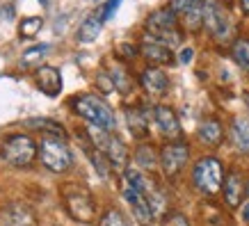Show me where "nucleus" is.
I'll return each mask as SVG.
<instances>
[{
  "mask_svg": "<svg viewBox=\"0 0 249 226\" xmlns=\"http://www.w3.org/2000/svg\"><path fill=\"white\" fill-rule=\"evenodd\" d=\"M87 130H89L91 144L106 156L107 162H110L114 169L126 172V165H128V149H126V144L106 128H98V126L87 123Z\"/></svg>",
  "mask_w": 249,
  "mask_h": 226,
  "instance_id": "f257e3e1",
  "label": "nucleus"
},
{
  "mask_svg": "<svg viewBox=\"0 0 249 226\" xmlns=\"http://www.w3.org/2000/svg\"><path fill=\"white\" fill-rule=\"evenodd\" d=\"M62 201L67 206V212L76 222H80V224H91L94 222L96 206H94L91 194L83 185H73V183L62 185Z\"/></svg>",
  "mask_w": 249,
  "mask_h": 226,
  "instance_id": "f03ea898",
  "label": "nucleus"
},
{
  "mask_svg": "<svg viewBox=\"0 0 249 226\" xmlns=\"http://www.w3.org/2000/svg\"><path fill=\"white\" fill-rule=\"evenodd\" d=\"M192 181L201 194H217L224 185V167L217 158H201L192 169Z\"/></svg>",
  "mask_w": 249,
  "mask_h": 226,
  "instance_id": "7ed1b4c3",
  "label": "nucleus"
},
{
  "mask_svg": "<svg viewBox=\"0 0 249 226\" xmlns=\"http://www.w3.org/2000/svg\"><path fill=\"white\" fill-rule=\"evenodd\" d=\"M76 112L83 117L87 123L91 126H98V128H106V130H112L114 128V114L112 110L101 101L98 96H91V94H83V96L76 98Z\"/></svg>",
  "mask_w": 249,
  "mask_h": 226,
  "instance_id": "20e7f679",
  "label": "nucleus"
},
{
  "mask_svg": "<svg viewBox=\"0 0 249 226\" xmlns=\"http://www.w3.org/2000/svg\"><path fill=\"white\" fill-rule=\"evenodd\" d=\"M0 156L12 167H28L35 160V156H37V144H35L32 137L16 133V135H9L2 142Z\"/></svg>",
  "mask_w": 249,
  "mask_h": 226,
  "instance_id": "39448f33",
  "label": "nucleus"
},
{
  "mask_svg": "<svg viewBox=\"0 0 249 226\" xmlns=\"http://www.w3.org/2000/svg\"><path fill=\"white\" fill-rule=\"evenodd\" d=\"M39 158H41L46 169H51V172H55V174L67 172L69 167H71V162H73V156H71L69 146L64 144V139H60V137H48V135L39 144Z\"/></svg>",
  "mask_w": 249,
  "mask_h": 226,
  "instance_id": "423d86ee",
  "label": "nucleus"
},
{
  "mask_svg": "<svg viewBox=\"0 0 249 226\" xmlns=\"http://www.w3.org/2000/svg\"><path fill=\"white\" fill-rule=\"evenodd\" d=\"M146 30L167 46H176L181 41V35L176 32V12L172 7L156 9L149 18H146Z\"/></svg>",
  "mask_w": 249,
  "mask_h": 226,
  "instance_id": "0eeeda50",
  "label": "nucleus"
},
{
  "mask_svg": "<svg viewBox=\"0 0 249 226\" xmlns=\"http://www.w3.org/2000/svg\"><path fill=\"white\" fill-rule=\"evenodd\" d=\"M204 25L217 41L229 39V35L233 30L231 16L219 0H204Z\"/></svg>",
  "mask_w": 249,
  "mask_h": 226,
  "instance_id": "6e6552de",
  "label": "nucleus"
},
{
  "mask_svg": "<svg viewBox=\"0 0 249 226\" xmlns=\"http://www.w3.org/2000/svg\"><path fill=\"white\" fill-rule=\"evenodd\" d=\"M190 158V149L183 142H172L160 151V167L165 176H176Z\"/></svg>",
  "mask_w": 249,
  "mask_h": 226,
  "instance_id": "1a4fd4ad",
  "label": "nucleus"
},
{
  "mask_svg": "<svg viewBox=\"0 0 249 226\" xmlns=\"http://www.w3.org/2000/svg\"><path fill=\"white\" fill-rule=\"evenodd\" d=\"M124 196H126V201L130 204V208H133V212H135L137 222H140L142 226H146L153 217H156V215H153L151 204H149V199H146V194L140 192L135 185H130L128 181L124 183Z\"/></svg>",
  "mask_w": 249,
  "mask_h": 226,
  "instance_id": "9d476101",
  "label": "nucleus"
},
{
  "mask_svg": "<svg viewBox=\"0 0 249 226\" xmlns=\"http://www.w3.org/2000/svg\"><path fill=\"white\" fill-rule=\"evenodd\" d=\"M153 117H156V123H158L160 133H162L167 139L178 142V139L183 137V130H181V123H178V117L174 114L172 107H167V105L153 107Z\"/></svg>",
  "mask_w": 249,
  "mask_h": 226,
  "instance_id": "9b49d317",
  "label": "nucleus"
},
{
  "mask_svg": "<svg viewBox=\"0 0 249 226\" xmlns=\"http://www.w3.org/2000/svg\"><path fill=\"white\" fill-rule=\"evenodd\" d=\"M35 80H37V87L44 91L46 96H51V98L60 96V91H62V73L55 67H39Z\"/></svg>",
  "mask_w": 249,
  "mask_h": 226,
  "instance_id": "f8f14e48",
  "label": "nucleus"
},
{
  "mask_svg": "<svg viewBox=\"0 0 249 226\" xmlns=\"http://www.w3.org/2000/svg\"><path fill=\"white\" fill-rule=\"evenodd\" d=\"M142 55L149 62H156V64H167L172 62V51L165 41H160L158 37H144L142 39Z\"/></svg>",
  "mask_w": 249,
  "mask_h": 226,
  "instance_id": "ddd939ff",
  "label": "nucleus"
},
{
  "mask_svg": "<svg viewBox=\"0 0 249 226\" xmlns=\"http://www.w3.org/2000/svg\"><path fill=\"white\" fill-rule=\"evenodd\" d=\"M2 219L7 222V226H37L35 212L23 204H9L2 210Z\"/></svg>",
  "mask_w": 249,
  "mask_h": 226,
  "instance_id": "4468645a",
  "label": "nucleus"
},
{
  "mask_svg": "<svg viewBox=\"0 0 249 226\" xmlns=\"http://www.w3.org/2000/svg\"><path fill=\"white\" fill-rule=\"evenodd\" d=\"M140 83H142V87L151 96H162L167 91V87H169V78H167L160 69H156V67H151V69H146L142 73V78H140Z\"/></svg>",
  "mask_w": 249,
  "mask_h": 226,
  "instance_id": "2eb2a0df",
  "label": "nucleus"
},
{
  "mask_svg": "<svg viewBox=\"0 0 249 226\" xmlns=\"http://www.w3.org/2000/svg\"><path fill=\"white\" fill-rule=\"evenodd\" d=\"M222 190H224V199H227V204L231 206V208H238V206H240L242 194H245V183H242V176L238 172H231L227 176L224 185H222Z\"/></svg>",
  "mask_w": 249,
  "mask_h": 226,
  "instance_id": "dca6fc26",
  "label": "nucleus"
},
{
  "mask_svg": "<svg viewBox=\"0 0 249 226\" xmlns=\"http://www.w3.org/2000/svg\"><path fill=\"white\" fill-rule=\"evenodd\" d=\"M101 28H103V14H101V12L89 14L85 18L83 25H80V30H78V39H80L83 44H91V41L98 37Z\"/></svg>",
  "mask_w": 249,
  "mask_h": 226,
  "instance_id": "f3484780",
  "label": "nucleus"
},
{
  "mask_svg": "<svg viewBox=\"0 0 249 226\" xmlns=\"http://www.w3.org/2000/svg\"><path fill=\"white\" fill-rule=\"evenodd\" d=\"M23 126L35 128V130H41V133H44V135H48V137H60V139H64V137H67L64 128H62L57 121L44 119V117H39V119H25V121H23Z\"/></svg>",
  "mask_w": 249,
  "mask_h": 226,
  "instance_id": "a211bd4d",
  "label": "nucleus"
},
{
  "mask_svg": "<svg viewBox=\"0 0 249 226\" xmlns=\"http://www.w3.org/2000/svg\"><path fill=\"white\" fill-rule=\"evenodd\" d=\"M224 137V130H222V123L215 119H206L201 126H199V139L208 146H217Z\"/></svg>",
  "mask_w": 249,
  "mask_h": 226,
  "instance_id": "6ab92c4d",
  "label": "nucleus"
},
{
  "mask_svg": "<svg viewBox=\"0 0 249 226\" xmlns=\"http://www.w3.org/2000/svg\"><path fill=\"white\" fill-rule=\"evenodd\" d=\"M231 137H233L238 149L249 153V121L245 117H235L233 119V123H231Z\"/></svg>",
  "mask_w": 249,
  "mask_h": 226,
  "instance_id": "aec40b11",
  "label": "nucleus"
},
{
  "mask_svg": "<svg viewBox=\"0 0 249 226\" xmlns=\"http://www.w3.org/2000/svg\"><path fill=\"white\" fill-rule=\"evenodd\" d=\"M126 121H128V128L135 137H146L149 135V119L142 110H128L126 112Z\"/></svg>",
  "mask_w": 249,
  "mask_h": 226,
  "instance_id": "412c9836",
  "label": "nucleus"
},
{
  "mask_svg": "<svg viewBox=\"0 0 249 226\" xmlns=\"http://www.w3.org/2000/svg\"><path fill=\"white\" fill-rule=\"evenodd\" d=\"M135 160H137V167L142 169V172H153L156 167H158V156H156V149L153 146H146L142 144L135 153Z\"/></svg>",
  "mask_w": 249,
  "mask_h": 226,
  "instance_id": "4be33fe9",
  "label": "nucleus"
},
{
  "mask_svg": "<svg viewBox=\"0 0 249 226\" xmlns=\"http://www.w3.org/2000/svg\"><path fill=\"white\" fill-rule=\"evenodd\" d=\"M231 57L238 62V67L249 71V41L247 39H238L233 46H231Z\"/></svg>",
  "mask_w": 249,
  "mask_h": 226,
  "instance_id": "5701e85b",
  "label": "nucleus"
},
{
  "mask_svg": "<svg viewBox=\"0 0 249 226\" xmlns=\"http://www.w3.org/2000/svg\"><path fill=\"white\" fill-rule=\"evenodd\" d=\"M110 78H112L114 87H117L119 91H128L130 89L128 73L124 71V67H119V64H112V67H110Z\"/></svg>",
  "mask_w": 249,
  "mask_h": 226,
  "instance_id": "b1692460",
  "label": "nucleus"
},
{
  "mask_svg": "<svg viewBox=\"0 0 249 226\" xmlns=\"http://www.w3.org/2000/svg\"><path fill=\"white\" fill-rule=\"evenodd\" d=\"M41 25H44V21L39 18V16H32V18H25V21H21V25H18V35L25 39L35 37L39 30H41Z\"/></svg>",
  "mask_w": 249,
  "mask_h": 226,
  "instance_id": "393cba45",
  "label": "nucleus"
},
{
  "mask_svg": "<svg viewBox=\"0 0 249 226\" xmlns=\"http://www.w3.org/2000/svg\"><path fill=\"white\" fill-rule=\"evenodd\" d=\"M98 226H128V222H126V217H124L119 210L110 208V210L101 217V224Z\"/></svg>",
  "mask_w": 249,
  "mask_h": 226,
  "instance_id": "a878e982",
  "label": "nucleus"
},
{
  "mask_svg": "<svg viewBox=\"0 0 249 226\" xmlns=\"http://www.w3.org/2000/svg\"><path fill=\"white\" fill-rule=\"evenodd\" d=\"M199 5H204V0H172V9L181 16H185L188 12L199 7Z\"/></svg>",
  "mask_w": 249,
  "mask_h": 226,
  "instance_id": "bb28decb",
  "label": "nucleus"
},
{
  "mask_svg": "<svg viewBox=\"0 0 249 226\" xmlns=\"http://www.w3.org/2000/svg\"><path fill=\"white\" fill-rule=\"evenodd\" d=\"M121 0H107L106 7L101 9V14H103V21H107V18H112V14L117 12V7H119Z\"/></svg>",
  "mask_w": 249,
  "mask_h": 226,
  "instance_id": "cd10ccee",
  "label": "nucleus"
},
{
  "mask_svg": "<svg viewBox=\"0 0 249 226\" xmlns=\"http://www.w3.org/2000/svg\"><path fill=\"white\" fill-rule=\"evenodd\" d=\"M46 53V46H37V48H32V51H28V53L23 55V64H30V62H35L32 57H39V55Z\"/></svg>",
  "mask_w": 249,
  "mask_h": 226,
  "instance_id": "c85d7f7f",
  "label": "nucleus"
},
{
  "mask_svg": "<svg viewBox=\"0 0 249 226\" xmlns=\"http://www.w3.org/2000/svg\"><path fill=\"white\" fill-rule=\"evenodd\" d=\"M169 226H190L188 217L185 215H181V212H174L172 217H169Z\"/></svg>",
  "mask_w": 249,
  "mask_h": 226,
  "instance_id": "c756f323",
  "label": "nucleus"
},
{
  "mask_svg": "<svg viewBox=\"0 0 249 226\" xmlns=\"http://www.w3.org/2000/svg\"><path fill=\"white\" fill-rule=\"evenodd\" d=\"M192 57H195V51H192V48H183L181 55H178V62H181V64H190Z\"/></svg>",
  "mask_w": 249,
  "mask_h": 226,
  "instance_id": "7c9ffc66",
  "label": "nucleus"
},
{
  "mask_svg": "<svg viewBox=\"0 0 249 226\" xmlns=\"http://www.w3.org/2000/svg\"><path fill=\"white\" fill-rule=\"evenodd\" d=\"M119 53L126 55V57H135V55H137V48H135V46H130V44H121L119 46Z\"/></svg>",
  "mask_w": 249,
  "mask_h": 226,
  "instance_id": "2f4dec72",
  "label": "nucleus"
},
{
  "mask_svg": "<svg viewBox=\"0 0 249 226\" xmlns=\"http://www.w3.org/2000/svg\"><path fill=\"white\" fill-rule=\"evenodd\" d=\"M242 219H245V222L249 224V201H247L245 206H242Z\"/></svg>",
  "mask_w": 249,
  "mask_h": 226,
  "instance_id": "473e14b6",
  "label": "nucleus"
},
{
  "mask_svg": "<svg viewBox=\"0 0 249 226\" xmlns=\"http://www.w3.org/2000/svg\"><path fill=\"white\" fill-rule=\"evenodd\" d=\"M240 5H242V9L249 14V0H240Z\"/></svg>",
  "mask_w": 249,
  "mask_h": 226,
  "instance_id": "72a5a7b5",
  "label": "nucleus"
},
{
  "mask_svg": "<svg viewBox=\"0 0 249 226\" xmlns=\"http://www.w3.org/2000/svg\"><path fill=\"white\" fill-rule=\"evenodd\" d=\"M245 103H247V107H249V94H245Z\"/></svg>",
  "mask_w": 249,
  "mask_h": 226,
  "instance_id": "f704fd0d",
  "label": "nucleus"
},
{
  "mask_svg": "<svg viewBox=\"0 0 249 226\" xmlns=\"http://www.w3.org/2000/svg\"><path fill=\"white\" fill-rule=\"evenodd\" d=\"M247 196H249V183H247Z\"/></svg>",
  "mask_w": 249,
  "mask_h": 226,
  "instance_id": "c9c22d12",
  "label": "nucleus"
},
{
  "mask_svg": "<svg viewBox=\"0 0 249 226\" xmlns=\"http://www.w3.org/2000/svg\"><path fill=\"white\" fill-rule=\"evenodd\" d=\"M39 2H46V0H39Z\"/></svg>",
  "mask_w": 249,
  "mask_h": 226,
  "instance_id": "e433bc0d",
  "label": "nucleus"
},
{
  "mask_svg": "<svg viewBox=\"0 0 249 226\" xmlns=\"http://www.w3.org/2000/svg\"><path fill=\"white\" fill-rule=\"evenodd\" d=\"M224 2H231V0H224Z\"/></svg>",
  "mask_w": 249,
  "mask_h": 226,
  "instance_id": "4c0bfd02",
  "label": "nucleus"
}]
</instances>
